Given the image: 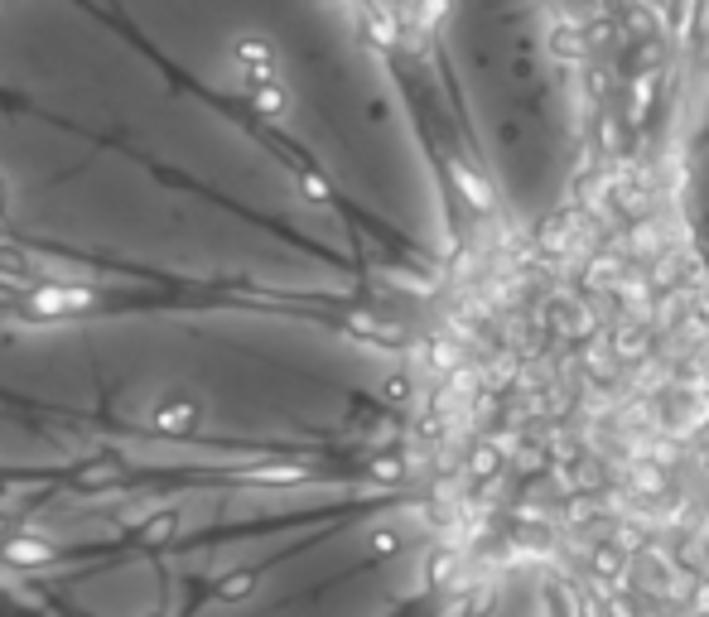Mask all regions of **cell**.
<instances>
[{"label":"cell","mask_w":709,"mask_h":617,"mask_svg":"<svg viewBox=\"0 0 709 617\" xmlns=\"http://www.w3.org/2000/svg\"><path fill=\"white\" fill-rule=\"evenodd\" d=\"M690 193L700 208V242L709 246V73L690 111Z\"/></svg>","instance_id":"1"}]
</instances>
